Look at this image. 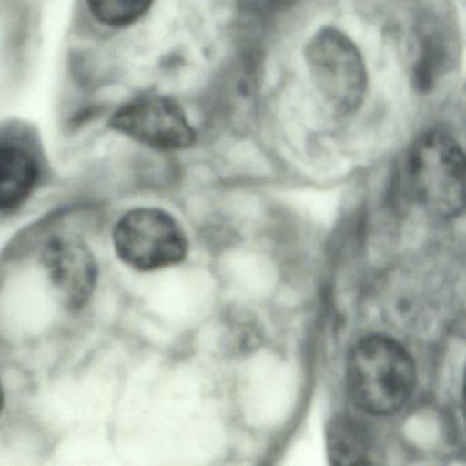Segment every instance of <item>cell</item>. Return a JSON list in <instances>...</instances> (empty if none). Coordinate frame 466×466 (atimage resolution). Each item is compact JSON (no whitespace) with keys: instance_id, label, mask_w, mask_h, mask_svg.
Wrapping results in <instances>:
<instances>
[{"instance_id":"1","label":"cell","mask_w":466,"mask_h":466,"mask_svg":"<svg viewBox=\"0 0 466 466\" xmlns=\"http://www.w3.org/2000/svg\"><path fill=\"white\" fill-rule=\"evenodd\" d=\"M400 185L422 208L441 218L457 217L465 204V159L460 144L444 130L422 133L403 157Z\"/></svg>"},{"instance_id":"2","label":"cell","mask_w":466,"mask_h":466,"mask_svg":"<svg viewBox=\"0 0 466 466\" xmlns=\"http://www.w3.org/2000/svg\"><path fill=\"white\" fill-rule=\"evenodd\" d=\"M346 383L357 408L373 416H389L410 400L416 368L410 354L397 340L370 335L351 349Z\"/></svg>"},{"instance_id":"3","label":"cell","mask_w":466,"mask_h":466,"mask_svg":"<svg viewBox=\"0 0 466 466\" xmlns=\"http://www.w3.org/2000/svg\"><path fill=\"white\" fill-rule=\"evenodd\" d=\"M310 77L332 111L349 116L367 94L368 75L359 48L343 32L321 29L305 50Z\"/></svg>"},{"instance_id":"4","label":"cell","mask_w":466,"mask_h":466,"mask_svg":"<svg viewBox=\"0 0 466 466\" xmlns=\"http://www.w3.org/2000/svg\"><path fill=\"white\" fill-rule=\"evenodd\" d=\"M119 258L138 271H155L176 266L187 258V244L179 223L157 208L127 212L114 230Z\"/></svg>"},{"instance_id":"5","label":"cell","mask_w":466,"mask_h":466,"mask_svg":"<svg viewBox=\"0 0 466 466\" xmlns=\"http://www.w3.org/2000/svg\"><path fill=\"white\" fill-rule=\"evenodd\" d=\"M108 125L116 132L159 151L187 149L196 140L184 108L162 95L132 100L111 116Z\"/></svg>"},{"instance_id":"6","label":"cell","mask_w":466,"mask_h":466,"mask_svg":"<svg viewBox=\"0 0 466 466\" xmlns=\"http://www.w3.org/2000/svg\"><path fill=\"white\" fill-rule=\"evenodd\" d=\"M43 264L59 299L70 309H80L96 289V258L88 247L73 237H56L43 250Z\"/></svg>"},{"instance_id":"7","label":"cell","mask_w":466,"mask_h":466,"mask_svg":"<svg viewBox=\"0 0 466 466\" xmlns=\"http://www.w3.org/2000/svg\"><path fill=\"white\" fill-rule=\"evenodd\" d=\"M39 178V166L26 149L0 146V209L20 206Z\"/></svg>"},{"instance_id":"8","label":"cell","mask_w":466,"mask_h":466,"mask_svg":"<svg viewBox=\"0 0 466 466\" xmlns=\"http://www.w3.org/2000/svg\"><path fill=\"white\" fill-rule=\"evenodd\" d=\"M327 451L335 465H367L372 462L368 431L357 420L340 416L327 428Z\"/></svg>"},{"instance_id":"9","label":"cell","mask_w":466,"mask_h":466,"mask_svg":"<svg viewBox=\"0 0 466 466\" xmlns=\"http://www.w3.org/2000/svg\"><path fill=\"white\" fill-rule=\"evenodd\" d=\"M92 15L110 28L135 25L151 9L154 0H86Z\"/></svg>"},{"instance_id":"10","label":"cell","mask_w":466,"mask_h":466,"mask_svg":"<svg viewBox=\"0 0 466 466\" xmlns=\"http://www.w3.org/2000/svg\"><path fill=\"white\" fill-rule=\"evenodd\" d=\"M4 409V389H2V384H0V411Z\"/></svg>"}]
</instances>
